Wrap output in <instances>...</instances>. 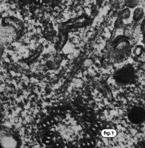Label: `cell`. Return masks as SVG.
Listing matches in <instances>:
<instances>
[{
	"label": "cell",
	"instance_id": "1",
	"mask_svg": "<svg viewBox=\"0 0 145 148\" xmlns=\"http://www.w3.org/2000/svg\"><path fill=\"white\" fill-rule=\"evenodd\" d=\"M144 11L143 9L138 7L134 10L133 13V19L135 21H139L144 16Z\"/></svg>",
	"mask_w": 145,
	"mask_h": 148
},
{
	"label": "cell",
	"instance_id": "2",
	"mask_svg": "<svg viewBox=\"0 0 145 148\" xmlns=\"http://www.w3.org/2000/svg\"><path fill=\"white\" fill-rule=\"evenodd\" d=\"M116 131L113 129H105L102 131V136L105 137H113L116 135Z\"/></svg>",
	"mask_w": 145,
	"mask_h": 148
},
{
	"label": "cell",
	"instance_id": "3",
	"mask_svg": "<svg viewBox=\"0 0 145 148\" xmlns=\"http://www.w3.org/2000/svg\"><path fill=\"white\" fill-rule=\"evenodd\" d=\"M130 14V13L129 11L128 10H126L123 13V16L124 18H128V17H129Z\"/></svg>",
	"mask_w": 145,
	"mask_h": 148
},
{
	"label": "cell",
	"instance_id": "4",
	"mask_svg": "<svg viewBox=\"0 0 145 148\" xmlns=\"http://www.w3.org/2000/svg\"><path fill=\"white\" fill-rule=\"evenodd\" d=\"M42 2V0H40V3H41Z\"/></svg>",
	"mask_w": 145,
	"mask_h": 148
},
{
	"label": "cell",
	"instance_id": "5",
	"mask_svg": "<svg viewBox=\"0 0 145 148\" xmlns=\"http://www.w3.org/2000/svg\"><path fill=\"white\" fill-rule=\"evenodd\" d=\"M36 1H39V0H36Z\"/></svg>",
	"mask_w": 145,
	"mask_h": 148
}]
</instances>
